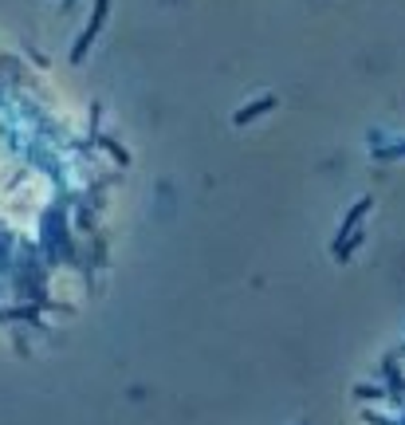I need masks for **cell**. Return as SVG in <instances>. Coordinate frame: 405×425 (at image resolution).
I'll return each instance as SVG.
<instances>
[{
	"label": "cell",
	"mask_w": 405,
	"mask_h": 425,
	"mask_svg": "<svg viewBox=\"0 0 405 425\" xmlns=\"http://www.w3.org/2000/svg\"><path fill=\"white\" fill-rule=\"evenodd\" d=\"M107 8H110V0H99L95 4V12H91V24L83 28V36H79V44L71 47V64H79L83 55H87V47H91V40L99 36V28H102V20H107Z\"/></svg>",
	"instance_id": "cell-1"
},
{
	"label": "cell",
	"mask_w": 405,
	"mask_h": 425,
	"mask_svg": "<svg viewBox=\"0 0 405 425\" xmlns=\"http://www.w3.org/2000/svg\"><path fill=\"white\" fill-rule=\"evenodd\" d=\"M272 107H275V98H272V95H263V98H256V107L236 110V114H232V122H236V126H244V122H252L256 114H263V110H272Z\"/></svg>",
	"instance_id": "cell-2"
}]
</instances>
